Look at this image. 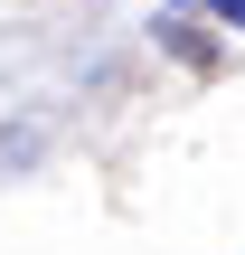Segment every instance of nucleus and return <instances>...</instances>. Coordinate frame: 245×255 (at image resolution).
I'll return each instance as SVG.
<instances>
[{
  "instance_id": "f257e3e1",
  "label": "nucleus",
  "mask_w": 245,
  "mask_h": 255,
  "mask_svg": "<svg viewBox=\"0 0 245 255\" xmlns=\"http://www.w3.org/2000/svg\"><path fill=\"white\" fill-rule=\"evenodd\" d=\"M208 9H217V19H227V28H245V0H208Z\"/></svg>"
}]
</instances>
